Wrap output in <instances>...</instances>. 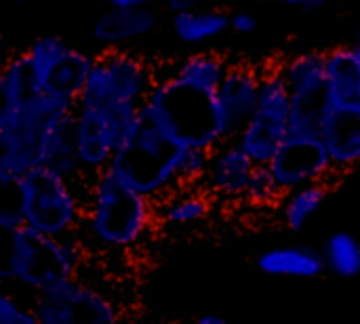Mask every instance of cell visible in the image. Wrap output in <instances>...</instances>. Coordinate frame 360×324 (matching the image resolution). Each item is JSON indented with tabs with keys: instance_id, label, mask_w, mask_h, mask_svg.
<instances>
[{
	"instance_id": "obj_18",
	"label": "cell",
	"mask_w": 360,
	"mask_h": 324,
	"mask_svg": "<svg viewBox=\"0 0 360 324\" xmlns=\"http://www.w3.org/2000/svg\"><path fill=\"white\" fill-rule=\"evenodd\" d=\"M93 61H95L93 55L70 46L68 53L63 57H59L53 63V67L46 72V76L42 80V91L53 97L76 103L86 84Z\"/></svg>"
},
{
	"instance_id": "obj_30",
	"label": "cell",
	"mask_w": 360,
	"mask_h": 324,
	"mask_svg": "<svg viewBox=\"0 0 360 324\" xmlns=\"http://www.w3.org/2000/svg\"><path fill=\"white\" fill-rule=\"evenodd\" d=\"M274 2H281V4H287V6H302V8H308V11H316V8L327 4V0H274Z\"/></svg>"
},
{
	"instance_id": "obj_7",
	"label": "cell",
	"mask_w": 360,
	"mask_h": 324,
	"mask_svg": "<svg viewBox=\"0 0 360 324\" xmlns=\"http://www.w3.org/2000/svg\"><path fill=\"white\" fill-rule=\"evenodd\" d=\"M89 186L68 181L49 167H36L15 183V198L27 228L68 238L78 236L82 228Z\"/></svg>"
},
{
	"instance_id": "obj_16",
	"label": "cell",
	"mask_w": 360,
	"mask_h": 324,
	"mask_svg": "<svg viewBox=\"0 0 360 324\" xmlns=\"http://www.w3.org/2000/svg\"><path fill=\"white\" fill-rule=\"evenodd\" d=\"M158 23V15L148 8H118L110 6L93 25V38L103 48H120L133 40L148 36Z\"/></svg>"
},
{
	"instance_id": "obj_2",
	"label": "cell",
	"mask_w": 360,
	"mask_h": 324,
	"mask_svg": "<svg viewBox=\"0 0 360 324\" xmlns=\"http://www.w3.org/2000/svg\"><path fill=\"white\" fill-rule=\"evenodd\" d=\"M76 112V103L38 93L19 105H0V188L15 186L44 164L55 127Z\"/></svg>"
},
{
	"instance_id": "obj_22",
	"label": "cell",
	"mask_w": 360,
	"mask_h": 324,
	"mask_svg": "<svg viewBox=\"0 0 360 324\" xmlns=\"http://www.w3.org/2000/svg\"><path fill=\"white\" fill-rule=\"evenodd\" d=\"M230 30V15L226 11H186L173 15V32L186 44H202Z\"/></svg>"
},
{
	"instance_id": "obj_3",
	"label": "cell",
	"mask_w": 360,
	"mask_h": 324,
	"mask_svg": "<svg viewBox=\"0 0 360 324\" xmlns=\"http://www.w3.org/2000/svg\"><path fill=\"white\" fill-rule=\"evenodd\" d=\"M156 205L110 171L97 175L86 194L84 221L78 234L105 251H129L150 232Z\"/></svg>"
},
{
	"instance_id": "obj_33",
	"label": "cell",
	"mask_w": 360,
	"mask_h": 324,
	"mask_svg": "<svg viewBox=\"0 0 360 324\" xmlns=\"http://www.w3.org/2000/svg\"><path fill=\"white\" fill-rule=\"evenodd\" d=\"M356 44H360V23L359 27H356Z\"/></svg>"
},
{
	"instance_id": "obj_14",
	"label": "cell",
	"mask_w": 360,
	"mask_h": 324,
	"mask_svg": "<svg viewBox=\"0 0 360 324\" xmlns=\"http://www.w3.org/2000/svg\"><path fill=\"white\" fill-rule=\"evenodd\" d=\"M255 167L257 164L249 158L236 139L221 141L215 150H211L209 169L200 188L219 200H245Z\"/></svg>"
},
{
	"instance_id": "obj_11",
	"label": "cell",
	"mask_w": 360,
	"mask_h": 324,
	"mask_svg": "<svg viewBox=\"0 0 360 324\" xmlns=\"http://www.w3.org/2000/svg\"><path fill=\"white\" fill-rule=\"evenodd\" d=\"M268 169L272 171L283 194L310 183L329 181L331 177L340 175L319 135L295 133H289Z\"/></svg>"
},
{
	"instance_id": "obj_19",
	"label": "cell",
	"mask_w": 360,
	"mask_h": 324,
	"mask_svg": "<svg viewBox=\"0 0 360 324\" xmlns=\"http://www.w3.org/2000/svg\"><path fill=\"white\" fill-rule=\"evenodd\" d=\"M257 270L268 276H289V278H319L327 266L323 253L308 247H276L264 251L257 261Z\"/></svg>"
},
{
	"instance_id": "obj_5",
	"label": "cell",
	"mask_w": 360,
	"mask_h": 324,
	"mask_svg": "<svg viewBox=\"0 0 360 324\" xmlns=\"http://www.w3.org/2000/svg\"><path fill=\"white\" fill-rule=\"evenodd\" d=\"M141 112L177 145L215 150L221 143L215 95L192 89L171 74L158 78Z\"/></svg>"
},
{
	"instance_id": "obj_6",
	"label": "cell",
	"mask_w": 360,
	"mask_h": 324,
	"mask_svg": "<svg viewBox=\"0 0 360 324\" xmlns=\"http://www.w3.org/2000/svg\"><path fill=\"white\" fill-rule=\"evenodd\" d=\"M6 238V259L0 280L13 283L34 295L57 280L76 276L84 257V245L78 236L53 238L23 226Z\"/></svg>"
},
{
	"instance_id": "obj_20",
	"label": "cell",
	"mask_w": 360,
	"mask_h": 324,
	"mask_svg": "<svg viewBox=\"0 0 360 324\" xmlns=\"http://www.w3.org/2000/svg\"><path fill=\"white\" fill-rule=\"evenodd\" d=\"M230 65L232 63L221 55L194 53V55H188L186 59H181L175 65V70L171 72V76L192 89H198L207 95H215L221 80L226 78Z\"/></svg>"
},
{
	"instance_id": "obj_34",
	"label": "cell",
	"mask_w": 360,
	"mask_h": 324,
	"mask_svg": "<svg viewBox=\"0 0 360 324\" xmlns=\"http://www.w3.org/2000/svg\"><path fill=\"white\" fill-rule=\"evenodd\" d=\"M356 46V55H359V61H360V44H354Z\"/></svg>"
},
{
	"instance_id": "obj_26",
	"label": "cell",
	"mask_w": 360,
	"mask_h": 324,
	"mask_svg": "<svg viewBox=\"0 0 360 324\" xmlns=\"http://www.w3.org/2000/svg\"><path fill=\"white\" fill-rule=\"evenodd\" d=\"M0 324H40L34 304H25L19 295L4 293L0 297Z\"/></svg>"
},
{
	"instance_id": "obj_10",
	"label": "cell",
	"mask_w": 360,
	"mask_h": 324,
	"mask_svg": "<svg viewBox=\"0 0 360 324\" xmlns=\"http://www.w3.org/2000/svg\"><path fill=\"white\" fill-rule=\"evenodd\" d=\"M32 304L40 324H120L114 302L76 276L42 289Z\"/></svg>"
},
{
	"instance_id": "obj_32",
	"label": "cell",
	"mask_w": 360,
	"mask_h": 324,
	"mask_svg": "<svg viewBox=\"0 0 360 324\" xmlns=\"http://www.w3.org/2000/svg\"><path fill=\"white\" fill-rule=\"evenodd\" d=\"M192 324H232L230 320H226L224 316H217V314H205L200 318H196Z\"/></svg>"
},
{
	"instance_id": "obj_35",
	"label": "cell",
	"mask_w": 360,
	"mask_h": 324,
	"mask_svg": "<svg viewBox=\"0 0 360 324\" xmlns=\"http://www.w3.org/2000/svg\"><path fill=\"white\" fill-rule=\"evenodd\" d=\"M13 2H34V0H13Z\"/></svg>"
},
{
	"instance_id": "obj_24",
	"label": "cell",
	"mask_w": 360,
	"mask_h": 324,
	"mask_svg": "<svg viewBox=\"0 0 360 324\" xmlns=\"http://www.w3.org/2000/svg\"><path fill=\"white\" fill-rule=\"evenodd\" d=\"M327 272L338 278L360 276V240L350 232H335L323 247Z\"/></svg>"
},
{
	"instance_id": "obj_31",
	"label": "cell",
	"mask_w": 360,
	"mask_h": 324,
	"mask_svg": "<svg viewBox=\"0 0 360 324\" xmlns=\"http://www.w3.org/2000/svg\"><path fill=\"white\" fill-rule=\"evenodd\" d=\"M194 2H196V0H165L167 8H169L173 15H179V13L192 11V8H194Z\"/></svg>"
},
{
	"instance_id": "obj_13",
	"label": "cell",
	"mask_w": 360,
	"mask_h": 324,
	"mask_svg": "<svg viewBox=\"0 0 360 324\" xmlns=\"http://www.w3.org/2000/svg\"><path fill=\"white\" fill-rule=\"evenodd\" d=\"M74 124H76V148L82 169L89 179H95L97 175L108 171L124 137L103 114L89 108L76 105Z\"/></svg>"
},
{
	"instance_id": "obj_25",
	"label": "cell",
	"mask_w": 360,
	"mask_h": 324,
	"mask_svg": "<svg viewBox=\"0 0 360 324\" xmlns=\"http://www.w3.org/2000/svg\"><path fill=\"white\" fill-rule=\"evenodd\" d=\"M281 198H283V192L278 190V183H276L272 171L268 167L257 164L253 175H251L245 200L253 202V205H270V202H276Z\"/></svg>"
},
{
	"instance_id": "obj_29",
	"label": "cell",
	"mask_w": 360,
	"mask_h": 324,
	"mask_svg": "<svg viewBox=\"0 0 360 324\" xmlns=\"http://www.w3.org/2000/svg\"><path fill=\"white\" fill-rule=\"evenodd\" d=\"M110 6H118V8H148L158 0H108Z\"/></svg>"
},
{
	"instance_id": "obj_4",
	"label": "cell",
	"mask_w": 360,
	"mask_h": 324,
	"mask_svg": "<svg viewBox=\"0 0 360 324\" xmlns=\"http://www.w3.org/2000/svg\"><path fill=\"white\" fill-rule=\"evenodd\" d=\"M181 150L143 112L135 129L116 150L108 171L154 205L186 190L181 179Z\"/></svg>"
},
{
	"instance_id": "obj_15",
	"label": "cell",
	"mask_w": 360,
	"mask_h": 324,
	"mask_svg": "<svg viewBox=\"0 0 360 324\" xmlns=\"http://www.w3.org/2000/svg\"><path fill=\"white\" fill-rule=\"evenodd\" d=\"M338 173L360 164V103L331 105L321 135Z\"/></svg>"
},
{
	"instance_id": "obj_23",
	"label": "cell",
	"mask_w": 360,
	"mask_h": 324,
	"mask_svg": "<svg viewBox=\"0 0 360 324\" xmlns=\"http://www.w3.org/2000/svg\"><path fill=\"white\" fill-rule=\"evenodd\" d=\"M211 211V196L202 188H186L156 205V215L169 226H192Z\"/></svg>"
},
{
	"instance_id": "obj_9",
	"label": "cell",
	"mask_w": 360,
	"mask_h": 324,
	"mask_svg": "<svg viewBox=\"0 0 360 324\" xmlns=\"http://www.w3.org/2000/svg\"><path fill=\"white\" fill-rule=\"evenodd\" d=\"M291 95L289 124L295 135H321L331 110L325 53H300L276 61Z\"/></svg>"
},
{
	"instance_id": "obj_8",
	"label": "cell",
	"mask_w": 360,
	"mask_h": 324,
	"mask_svg": "<svg viewBox=\"0 0 360 324\" xmlns=\"http://www.w3.org/2000/svg\"><path fill=\"white\" fill-rule=\"evenodd\" d=\"M291 112V95L278 72L276 63L262 65L259 80V101L253 118L236 137L238 145L249 154L255 164L268 167L283 141L291 133L289 124Z\"/></svg>"
},
{
	"instance_id": "obj_21",
	"label": "cell",
	"mask_w": 360,
	"mask_h": 324,
	"mask_svg": "<svg viewBox=\"0 0 360 324\" xmlns=\"http://www.w3.org/2000/svg\"><path fill=\"white\" fill-rule=\"evenodd\" d=\"M329 196V181L321 183H310L297 190H291L283 194L281 198V217L287 230L300 232L304 226L321 211Z\"/></svg>"
},
{
	"instance_id": "obj_27",
	"label": "cell",
	"mask_w": 360,
	"mask_h": 324,
	"mask_svg": "<svg viewBox=\"0 0 360 324\" xmlns=\"http://www.w3.org/2000/svg\"><path fill=\"white\" fill-rule=\"evenodd\" d=\"M25 226V219L21 215V209L17 205V198H15V186H13V200L4 202L2 209H0V230L8 236L17 230H21Z\"/></svg>"
},
{
	"instance_id": "obj_28",
	"label": "cell",
	"mask_w": 360,
	"mask_h": 324,
	"mask_svg": "<svg viewBox=\"0 0 360 324\" xmlns=\"http://www.w3.org/2000/svg\"><path fill=\"white\" fill-rule=\"evenodd\" d=\"M257 27V19L247 13V11H238L234 15H230V30H234L236 34H249Z\"/></svg>"
},
{
	"instance_id": "obj_12",
	"label": "cell",
	"mask_w": 360,
	"mask_h": 324,
	"mask_svg": "<svg viewBox=\"0 0 360 324\" xmlns=\"http://www.w3.org/2000/svg\"><path fill=\"white\" fill-rule=\"evenodd\" d=\"M262 65L232 63L215 91V114L221 141L236 139L249 124L259 101Z\"/></svg>"
},
{
	"instance_id": "obj_17",
	"label": "cell",
	"mask_w": 360,
	"mask_h": 324,
	"mask_svg": "<svg viewBox=\"0 0 360 324\" xmlns=\"http://www.w3.org/2000/svg\"><path fill=\"white\" fill-rule=\"evenodd\" d=\"M331 105L360 103V61L356 46H338L325 53Z\"/></svg>"
},
{
	"instance_id": "obj_1",
	"label": "cell",
	"mask_w": 360,
	"mask_h": 324,
	"mask_svg": "<svg viewBox=\"0 0 360 324\" xmlns=\"http://www.w3.org/2000/svg\"><path fill=\"white\" fill-rule=\"evenodd\" d=\"M156 80L154 67L143 57L122 48H105L95 57L76 105L103 114L127 139Z\"/></svg>"
}]
</instances>
